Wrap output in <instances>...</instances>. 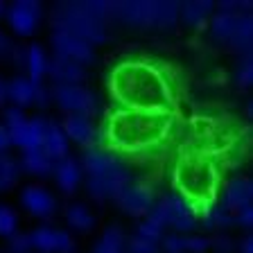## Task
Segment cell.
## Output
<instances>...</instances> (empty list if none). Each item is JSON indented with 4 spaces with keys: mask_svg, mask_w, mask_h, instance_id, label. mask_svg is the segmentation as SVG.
I'll list each match as a JSON object with an SVG mask.
<instances>
[{
    "mask_svg": "<svg viewBox=\"0 0 253 253\" xmlns=\"http://www.w3.org/2000/svg\"><path fill=\"white\" fill-rule=\"evenodd\" d=\"M109 93L116 109L176 113L181 86L176 70L154 59H125L109 73Z\"/></svg>",
    "mask_w": 253,
    "mask_h": 253,
    "instance_id": "6da1fadb",
    "label": "cell"
},
{
    "mask_svg": "<svg viewBox=\"0 0 253 253\" xmlns=\"http://www.w3.org/2000/svg\"><path fill=\"white\" fill-rule=\"evenodd\" d=\"M176 125V113L113 109L104 118L97 142L116 156H145L161 149L169 140Z\"/></svg>",
    "mask_w": 253,
    "mask_h": 253,
    "instance_id": "7a4b0ae2",
    "label": "cell"
},
{
    "mask_svg": "<svg viewBox=\"0 0 253 253\" xmlns=\"http://www.w3.org/2000/svg\"><path fill=\"white\" fill-rule=\"evenodd\" d=\"M172 183L179 192V197L190 206V211L197 215H204L211 206H215L219 195L221 169L217 158L211 152H197L188 149L179 156L172 172Z\"/></svg>",
    "mask_w": 253,
    "mask_h": 253,
    "instance_id": "3957f363",
    "label": "cell"
},
{
    "mask_svg": "<svg viewBox=\"0 0 253 253\" xmlns=\"http://www.w3.org/2000/svg\"><path fill=\"white\" fill-rule=\"evenodd\" d=\"M54 32H66L86 41L88 45H100L106 41L104 23L86 11L84 2H59L52 11Z\"/></svg>",
    "mask_w": 253,
    "mask_h": 253,
    "instance_id": "277c9868",
    "label": "cell"
},
{
    "mask_svg": "<svg viewBox=\"0 0 253 253\" xmlns=\"http://www.w3.org/2000/svg\"><path fill=\"white\" fill-rule=\"evenodd\" d=\"M211 32L215 41L228 47H235L237 52L251 54V39H253V21L251 14H226L217 11L211 18Z\"/></svg>",
    "mask_w": 253,
    "mask_h": 253,
    "instance_id": "5b68a950",
    "label": "cell"
},
{
    "mask_svg": "<svg viewBox=\"0 0 253 253\" xmlns=\"http://www.w3.org/2000/svg\"><path fill=\"white\" fill-rule=\"evenodd\" d=\"M129 183H131V172H129L126 163L120 156L106 169H102L100 174L86 176V190H88V195L97 201L116 199Z\"/></svg>",
    "mask_w": 253,
    "mask_h": 253,
    "instance_id": "8992f818",
    "label": "cell"
},
{
    "mask_svg": "<svg viewBox=\"0 0 253 253\" xmlns=\"http://www.w3.org/2000/svg\"><path fill=\"white\" fill-rule=\"evenodd\" d=\"M57 104L63 111H68V116H84L90 118L97 113L100 102L95 97V93L84 86H70V84H54L52 93Z\"/></svg>",
    "mask_w": 253,
    "mask_h": 253,
    "instance_id": "52a82bcc",
    "label": "cell"
},
{
    "mask_svg": "<svg viewBox=\"0 0 253 253\" xmlns=\"http://www.w3.org/2000/svg\"><path fill=\"white\" fill-rule=\"evenodd\" d=\"M41 14L43 9L39 2H34V0H18V2L7 7L5 18L18 37H30V34H34L39 23H41Z\"/></svg>",
    "mask_w": 253,
    "mask_h": 253,
    "instance_id": "ba28073f",
    "label": "cell"
},
{
    "mask_svg": "<svg viewBox=\"0 0 253 253\" xmlns=\"http://www.w3.org/2000/svg\"><path fill=\"white\" fill-rule=\"evenodd\" d=\"M52 47H54V57L68 59V61H75L79 66H86V63L95 61L93 45H88L86 41L73 37V34H66V32H54Z\"/></svg>",
    "mask_w": 253,
    "mask_h": 253,
    "instance_id": "9c48e42d",
    "label": "cell"
},
{
    "mask_svg": "<svg viewBox=\"0 0 253 253\" xmlns=\"http://www.w3.org/2000/svg\"><path fill=\"white\" fill-rule=\"evenodd\" d=\"M120 211L131 217H145L154 206V190L147 183H129L120 195L116 197Z\"/></svg>",
    "mask_w": 253,
    "mask_h": 253,
    "instance_id": "30bf717a",
    "label": "cell"
},
{
    "mask_svg": "<svg viewBox=\"0 0 253 253\" xmlns=\"http://www.w3.org/2000/svg\"><path fill=\"white\" fill-rule=\"evenodd\" d=\"M27 235H30L32 249H37L39 253H73L75 251V240L66 231L41 226L37 231L27 233Z\"/></svg>",
    "mask_w": 253,
    "mask_h": 253,
    "instance_id": "8fae6325",
    "label": "cell"
},
{
    "mask_svg": "<svg viewBox=\"0 0 253 253\" xmlns=\"http://www.w3.org/2000/svg\"><path fill=\"white\" fill-rule=\"evenodd\" d=\"M45 122L43 118H32V120H23L18 125L9 126V140L14 147H18L21 152L27 149H41V140H43V131H45Z\"/></svg>",
    "mask_w": 253,
    "mask_h": 253,
    "instance_id": "7c38bea8",
    "label": "cell"
},
{
    "mask_svg": "<svg viewBox=\"0 0 253 253\" xmlns=\"http://www.w3.org/2000/svg\"><path fill=\"white\" fill-rule=\"evenodd\" d=\"M113 18L133 27H154V2H113Z\"/></svg>",
    "mask_w": 253,
    "mask_h": 253,
    "instance_id": "4fadbf2b",
    "label": "cell"
},
{
    "mask_svg": "<svg viewBox=\"0 0 253 253\" xmlns=\"http://www.w3.org/2000/svg\"><path fill=\"white\" fill-rule=\"evenodd\" d=\"M21 204L25 206V211L32 212L34 217H50L57 211V199L50 190L43 185H27L21 192Z\"/></svg>",
    "mask_w": 253,
    "mask_h": 253,
    "instance_id": "5bb4252c",
    "label": "cell"
},
{
    "mask_svg": "<svg viewBox=\"0 0 253 253\" xmlns=\"http://www.w3.org/2000/svg\"><path fill=\"white\" fill-rule=\"evenodd\" d=\"M253 199V185L249 179H233L224 185V192H221V208L228 211L231 215H235L237 211L249 208Z\"/></svg>",
    "mask_w": 253,
    "mask_h": 253,
    "instance_id": "9a60e30c",
    "label": "cell"
},
{
    "mask_svg": "<svg viewBox=\"0 0 253 253\" xmlns=\"http://www.w3.org/2000/svg\"><path fill=\"white\" fill-rule=\"evenodd\" d=\"M165 211H168V226H172L174 231H192L197 224L195 212L190 211V206L181 199L179 195H169L163 199Z\"/></svg>",
    "mask_w": 253,
    "mask_h": 253,
    "instance_id": "2e32d148",
    "label": "cell"
},
{
    "mask_svg": "<svg viewBox=\"0 0 253 253\" xmlns=\"http://www.w3.org/2000/svg\"><path fill=\"white\" fill-rule=\"evenodd\" d=\"M45 75H50V79H54V84H70V86H79L86 77L84 66L61 57H52V61H47Z\"/></svg>",
    "mask_w": 253,
    "mask_h": 253,
    "instance_id": "e0dca14e",
    "label": "cell"
},
{
    "mask_svg": "<svg viewBox=\"0 0 253 253\" xmlns=\"http://www.w3.org/2000/svg\"><path fill=\"white\" fill-rule=\"evenodd\" d=\"M61 129H63V133H66V138L79 142V145H84V147H93L95 142H97V129H95V125L90 122V118L66 116Z\"/></svg>",
    "mask_w": 253,
    "mask_h": 253,
    "instance_id": "ac0fdd59",
    "label": "cell"
},
{
    "mask_svg": "<svg viewBox=\"0 0 253 253\" xmlns=\"http://www.w3.org/2000/svg\"><path fill=\"white\" fill-rule=\"evenodd\" d=\"M41 149L47 158H52L54 163L61 158L68 156V138L63 133V129L57 122H45V131H43V140H41Z\"/></svg>",
    "mask_w": 253,
    "mask_h": 253,
    "instance_id": "d6986e66",
    "label": "cell"
},
{
    "mask_svg": "<svg viewBox=\"0 0 253 253\" xmlns=\"http://www.w3.org/2000/svg\"><path fill=\"white\" fill-rule=\"evenodd\" d=\"M54 179H57L59 188H61L66 195H70V192L77 190L79 181H82V168H79V163L75 158L66 156L54 163Z\"/></svg>",
    "mask_w": 253,
    "mask_h": 253,
    "instance_id": "ffe728a7",
    "label": "cell"
},
{
    "mask_svg": "<svg viewBox=\"0 0 253 253\" xmlns=\"http://www.w3.org/2000/svg\"><path fill=\"white\" fill-rule=\"evenodd\" d=\"M18 163H21L23 172L34 174V176H47V174L54 172V161L47 158L43 154V149H27V152H23Z\"/></svg>",
    "mask_w": 253,
    "mask_h": 253,
    "instance_id": "44dd1931",
    "label": "cell"
},
{
    "mask_svg": "<svg viewBox=\"0 0 253 253\" xmlns=\"http://www.w3.org/2000/svg\"><path fill=\"white\" fill-rule=\"evenodd\" d=\"M7 100L18 109L34 104V84L27 77H14L7 82Z\"/></svg>",
    "mask_w": 253,
    "mask_h": 253,
    "instance_id": "7402d4cb",
    "label": "cell"
},
{
    "mask_svg": "<svg viewBox=\"0 0 253 253\" xmlns=\"http://www.w3.org/2000/svg\"><path fill=\"white\" fill-rule=\"evenodd\" d=\"M215 9V2L211 0H197V2H183L179 7V16L183 18L185 25H192V27H201L204 21L208 16L212 14Z\"/></svg>",
    "mask_w": 253,
    "mask_h": 253,
    "instance_id": "603a6c76",
    "label": "cell"
},
{
    "mask_svg": "<svg viewBox=\"0 0 253 253\" xmlns=\"http://www.w3.org/2000/svg\"><path fill=\"white\" fill-rule=\"evenodd\" d=\"M21 163L9 152H0V192H9L21 179Z\"/></svg>",
    "mask_w": 253,
    "mask_h": 253,
    "instance_id": "cb8c5ba5",
    "label": "cell"
},
{
    "mask_svg": "<svg viewBox=\"0 0 253 253\" xmlns=\"http://www.w3.org/2000/svg\"><path fill=\"white\" fill-rule=\"evenodd\" d=\"M93 253H126V237L120 226H109L100 242L93 247Z\"/></svg>",
    "mask_w": 253,
    "mask_h": 253,
    "instance_id": "d4e9b609",
    "label": "cell"
},
{
    "mask_svg": "<svg viewBox=\"0 0 253 253\" xmlns=\"http://www.w3.org/2000/svg\"><path fill=\"white\" fill-rule=\"evenodd\" d=\"M25 68L30 73V82L32 84H43V77H45V70H47V57L43 52L41 45H30L27 47V61H25Z\"/></svg>",
    "mask_w": 253,
    "mask_h": 253,
    "instance_id": "484cf974",
    "label": "cell"
},
{
    "mask_svg": "<svg viewBox=\"0 0 253 253\" xmlns=\"http://www.w3.org/2000/svg\"><path fill=\"white\" fill-rule=\"evenodd\" d=\"M66 221L70 224V228L75 231H90L95 226L93 212L86 208L84 204H73L66 208Z\"/></svg>",
    "mask_w": 253,
    "mask_h": 253,
    "instance_id": "4316f807",
    "label": "cell"
},
{
    "mask_svg": "<svg viewBox=\"0 0 253 253\" xmlns=\"http://www.w3.org/2000/svg\"><path fill=\"white\" fill-rule=\"evenodd\" d=\"M179 21V5L176 2H154V27L161 30H169Z\"/></svg>",
    "mask_w": 253,
    "mask_h": 253,
    "instance_id": "83f0119b",
    "label": "cell"
},
{
    "mask_svg": "<svg viewBox=\"0 0 253 253\" xmlns=\"http://www.w3.org/2000/svg\"><path fill=\"white\" fill-rule=\"evenodd\" d=\"M201 217H204V224L208 228H226L235 224V217L228 211H224L221 206H211Z\"/></svg>",
    "mask_w": 253,
    "mask_h": 253,
    "instance_id": "f1b7e54d",
    "label": "cell"
},
{
    "mask_svg": "<svg viewBox=\"0 0 253 253\" xmlns=\"http://www.w3.org/2000/svg\"><path fill=\"white\" fill-rule=\"evenodd\" d=\"M18 228V212L7 204H0V235L9 237Z\"/></svg>",
    "mask_w": 253,
    "mask_h": 253,
    "instance_id": "f546056e",
    "label": "cell"
},
{
    "mask_svg": "<svg viewBox=\"0 0 253 253\" xmlns=\"http://www.w3.org/2000/svg\"><path fill=\"white\" fill-rule=\"evenodd\" d=\"M7 249H9V253H30L32 251L30 235H27V233L16 231L14 235L7 237Z\"/></svg>",
    "mask_w": 253,
    "mask_h": 253,
    "instance_id": "4dcf8cb0",
    "label": "cell"
},
{
    "mask_svg": "<svg viewBox=\"0 0 253 253\" xmlns=\"http://www.w3.org/2000/svg\"><path fill=\"white\" fill-rule=\"evenodd\" d=\"M161 249L158 242H149V240H142V237H131L126 242V253H156Z\"/></svg>",
    "mask_w": 253,
    "mask_h": 253,
    "instance_id": "1f68e13d",
    "label": "cell"
},
{
    "mask_svg": "<svg viewBox=\"0 0 253 253\" xmlns=\"http://www.w3.org/2000/svg\"><path fill=\"white\" fill-rule=\"evenodd\" d=\"M253 82V61H251V54H244L240 66H237V84L240 86H251Z\"/></svg>",
    "mask_w": 253,
    "mask_h": 253,
    "instance_id": "d6a6232c",
    "label": "cell"
},
{
    "mask_svg": "<svg viewBox=\"0 0 253 253\" xmlns=\"http://www.w3.org/2000/svg\"><path fill=\"white\" fill-rule=\"evenodd\" d=\"M136 235H138V237H142V240H149V242H158V244H161V240H163V228L154 226L152 221L145 219V221L140 224V226H138Z\"/></svg>",
    "mask_w": 253,
    "mask_h": 253,
    "instance_id": "836d02e7",
    "label": "cell"
},
{
    "mask_svg": "<svg viewBox=\"0 0 253 253\" xmlns=\"http://www.w3.org/2000/svg\"><path fill=\"white\" fill-rule=\"evenodd\" d=\"M163 249L168 253H185V237H181L179 233L163 235Z\"/></svg>",
    "mask_w": 253,
    "mask_h": 253,
    "instance_id": "e575fe53",
    "label": "cell"
},
{
    "mask_svg": "<svg viewBox=\"0 0 253 253\" xmlns=\"http://www.w3.org/2000/svg\"><path fill=\"white\" fill-rule=\"evenodd\" d=\"M206 249H211V240L206 237H185V253H204Z\"/></svg>",
    "mask_w": 253,
    "mask_h": 253,
    "instance_id": "d590c367",
    "label": "cell"
},
{
    "mask_svg": "<svg viewBox=\"0 0 253 253\" xmlns=\"http://www.w3.org/2000/svg\"><path fill=\"white\" fill-rule=\"evenodd\" d=\"M25 120V111L23 109H18V106H9V109H5V122L2 125L9 129V126H14V125H18V122H23Z\"/></svg>",
    "mask_w": 253,
    "mask_h": 253,
    "instance_id": "8d00e7d4",
    "label": "cell"
},
{
    "mask_svg": "<svg viewBox=\"0 0 253 253\" xmlns=\"http://www.w3.org/2000/svg\"><path fill=\"white\" fill-rule=\"evenodd\" d=\"M211 247L215 249V253H231L233 249H235V244H233L231 237H226V235H217L215 240L211 242Z\"/></svg>",
    "mask_w": 253,
    "mask_h": 253,
    "instance_id": "74e56055",
    "label": "cell"
},
{
    "mask_svg": "<svg viewBox=\"0 0 253 253\" xmlns=\"http://www.w3.org/2000/svg\"><path fill=\"white\" fill-rule=\"evenodd\" d=\"M50 100H52L50 90H47L43 84H34V104H39V106H47V102H50Z\"/></svg>",
    "mask_w": 253,
    "mask_h": 253,
    "instance_id": "f35d334b",
    "label": "cell"
},
{
    "mask_svg": "<svg viewBox=\"0 0 253 253\" xmlns=\"http://www.w3.org/2000/svg\"><path fill=\"white\" fill-rule=\"evenodd\" d=\"M233 217H235V224L249 228L253 224V208H251V206H249V208H242V211H237Z\"/></svg>",
    "mask_w": 253,
    "mask_h": 253,
    "instance_id": "ab89813d",
    "label": "cell"
},
{
    "mask_svg": "<svg viewBox=\"0 0 253 253\" xmlns=\"http://www.w3.org/2000/svg\"><path fill=\"white\" fill-rule=\"evenodd\" d=\"M11 61L18 66V68H25V61H27V47L21 45H14V52H11Z\"/></svg>",
    "mask_w": 253,
    "mask_h": 253,
    "instance_id": "60d3db41",
    "label": "cell"
},
{
    "mask_svg": "<svg viewBox=\"0 0 253 253\" xmlns=\"http://www.w3.org/2000/svg\"><path fill=\"white\" fill-rule=\"evenodd\" d=\"M11 147V140H9V131H7V126L0 122V152H7Z\"/></svg>",
    "mask_w": 253,
    "mask_h": 253,
    "instance_id": "b9f144b4",
    "label": "cell"
},
{
    "mask_svg": "<svg viewBox=\"0 0 253 253\" xmlns=\"http://www.w3.org/2000/svg\"><path fill=\"white\" fill-rule=\"evenodd\" d=\"M7 102V82L0 77V106Z\"/></svg>",
    "mask_w": 253,
    "mask_h": 253,
    "instance_id": "7bdbcfd3",
    "label": "cell"
},
{
    "mask_svg": "<svg viewBox=\"0 0 253 253\" xmlns=\"http://www.w3.org/2000/svg\"><path fill=\"white\" fill-rule=\"evenodd\" d=\"M242 253H253V240L251 237H244L242 240Z\"/></svg>",
    "mask_w": 253,
    "mask_h": 253,
    "instance_id": "ee69618b",
    "label": "cell"
},
{
    "mask_svg": "<svg viewBox=\"0 0 253 253\" xmlns=\"http://www.w3.org/2000/svg\"><path fill=\"white\" fill-rule=\"evenodd\" d=\"M5 14H7V5H5V2H0V18H2Z\"/></svg>",
    "mask_w": 253,
    "mask_h": 253,
    "instance_id": "f6af8a7d",
    "label": "cell"
},
{
    "mask_svg": "<svg viewBox=\"0 0 253 253\" xmlns=\"http://www.w3.org/2000/svg\"><path fill=\"white\" fill-rule=\"evenodd\" d=\"M30 253H34V251H30Z\"/></svg>",
    "mask_w": 253,
    "mask_h": 253,
    "instance_id": "bcb514c9",
    "label": "cell"
}]
</instances>
